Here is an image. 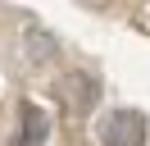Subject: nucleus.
<instances>
[{"label": "nucleus", "mask_w": 150, "mask_h": 146, "mask_svg": "<svg viewBox=\"0 0 150 146\" xmlns=\"http://www.w3.org/2000/svg\"><path fill=\"white\" fill-rule=\"evenodd\" d=\"M96 137H100V146H146L150 119L141 114V110H132V105H118V110H109V114H100Z\"/></svg>", "instance_id": "obj_1"}, {"label": "nucleus", "mask_w": 150, "mask_h": 146, "mask_svg": "<svg viewBox=\"0 0 150 146\" xmlns=\"http://www.w3.org/2000/svg\"><path fill=\"white\" fill-rule=\"evenodd\" d=\"M55 91H59V100H64L73 114H91V110L100 105V82H96L91 73H82V69L64 73V78L55 82Z\"/></svg>", "instance_id": "obj_2"}, {"label": "nucleus", "mask_w": 150, "mask_h": 146, "mask_svg": "<svg viewBox=\"0 0 150 146\" xmlns=\"http://www.w3.org/2000/svg\"><path fill=\"white\" fill-rule=\"evenodd\" d=\"M18 119H23L18 146H46L50 142V114L37 105V100H23V105H18Z\"/></svg>", "instance_id": "obj_3"}, {"label": "nucleus", "mask_w": 150, "mask_h": 146, "mask_svg": "<svg viewBox=\"0 0 150 146\" xmlns=\"http://www.w3.org/2000/svg\"><path fill=\"white\" fill-rule=\"evenodd\" d=\"M55 50H59V41L46 27H28V32H23V55H28V64H50Z\"/></svg>", "instance_id": "obj_4"}, {"label": "nucleus", "mask_w": 150, "mask_h": 146, "mask_svg": "<svg viewBox=\"0 0 150 146\" xmlns=\"http://www.w3.org/2000/svg\"><path fill=\"white\" fill-rule=\"evenodd\" d=\"M141 32H150V9H146V14H141Z\"/></svg>", "instance_id": "obj_5"}]
</instances>
